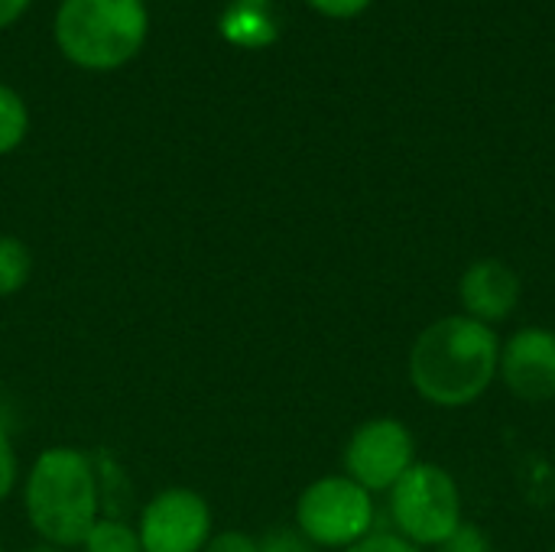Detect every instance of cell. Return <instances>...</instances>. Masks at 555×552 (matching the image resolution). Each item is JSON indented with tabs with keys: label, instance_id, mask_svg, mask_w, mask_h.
<instances>
[{
	"label": "cell",
	"instance_id": "obj_1",
	"mask_svg": "<svg viewBox=\"0 0 555 552\" xmlns=\"http://www.w3.org/2000/svg\"><path fill=\"white\" fill-rule=\"evenodd\" d=\"M501 338L468 316H442L426 325L410 351L413 390L442 410L472 407L498 381Z\"/></svg>",
	"mask_w": 555,
	"mask_h": 552
},
{
	"label": "cell",
	"instance_id": "obj_2",
	"mask_svg": "<svg viewBox=\"0 0 555 552\" xmlns=\"http://www.w3.org/2000/svg\"><path fill=\"white\" fill-rule=\"evenodd\" d=\"M26 517L49 547H78L98 524V482L88 455L49 449L26 478Z\"/></svg>",
	"mask_w": 555,
	"mask_h": 552
},
{
	"label": "cell",
	"instance_id": "obj_3",
	"mask_svg": "<svg viewBox=\"0 0 555 552\" xmlns=\"http://www.w3.org/2000/svg\"><path fill=\"white\" fill-rule=\"evenodd\" d=\"M146 39L143 0H62L55 16L59 49L81 68L107 72L130 62Z\"/></svg>",
	"mask_w": 555,
	"mask_h": 552
},
{
	"label": "cell",
	"instance_id": "obj_4",
	"mask_svg": "<svg viewBox=\"0 0 555 552\" xmlns=\"http://www.w3.org/2000/svg\"><path fill=\"white\" fill-rule=\"evenodd\" d=\"M387 495L393 534L420 550H439L462 524L459 482L436 462H416Z\"/></svg>",
	"mask_w": 555,
	"mask_h": 552
},
{
	"label": "cell",
	"instance_id": "obj_5",
	"mask_svg": "<svg viewBox=\"0 0 555 552\" xmlns=\"http://www.w3.org/2000/svg\"><path fill=\"white\" fill-rule=\"evenodd\" d=\"M374 495L364 491L348 475H328L312 482L296 504L299 534L312 547L348 550L374 534Z\"/></svg>",
	"mask_w": 555,
	"mask_h": 552
},
{
	"label": "cell",
	"instance_id": "obj_6",
	"mask_svg": "<svg viewBox=\"0 0 555 552\" xmlns=\"http://www.w3.org/2000/svg\"><path fill=\"white\" fill-rule=\"evenodd\" d=\"M416 462V439L393 416L361 423L345 446V475L371 495L390 491Z\"/></svg>",
	"mask_w": 555,
	"mask_h": 552
},
{
	"label": "cell",
	"instance_id": "obj_7",
	"mask_svg": "<svg viewBox=\"0 0 555 552\" xmlns=\"http://www.w3.org/2000/svg\"><path fill=\"white\" fill-rule=\"evenodd\" d=\"M137 534L143 552H202L211 534V511L195 491L169 488L146 504Z\"/></svg>",
	"mask_w": 555,
	"mask_h": 552
},
{
	"label": "cell",
	"instance_id": "obj_8",
	"mask_svg": "<svg viewBox=\"0 0 555 552\" xmlns=\"http://www.w3.org/2000/svg\"><path fill=\"white\" fill-rule=\"evenodd\" d=\"M498 381L524 403L555 400V332L527 325L501 342Z\"/></svg>",
	"mask_w": 555,
	"mask_h": 552
},
{
	"label": "cell",
	"instance_id": "obj_9",
	"mask_svg": "<svg viewBox=\"0 0 555 552\" xmlns=\"http://www.w3.org/2000/svg\"><path fill=\"white\" fill-rule=\"evenodd\" d=\"M520 277L511 264L498 257H485L468 264V270L459 280V299H462V316L481 322V325H501L507 322L517 306H520Z\"/></svg>",
	"mask_w": 555,
	"mask_h": 552
},
{
	"label": "cell",
	"instance_id": "obj_10",
	"mask_svg": "<svg viewBox=\"0 0 555 552\" xmlns=\"http://www.w3.org/2000/svg\"><path fill=\"white\" fill-rule=\"evenodd\" d=\"M257 0H237L234 7H231V13H228V20H224V33L234 39V42H244V46H263V42H270L273 39V23H270V16H267V10H263V3L260 7H254Z\"/></svg>",
	"mask_w": 555,
	"mask_h": 552
},
{
	"label": "cell",
	"instance_id": "obj_11",
	"mask_svg": "<svg viewBox=\"0 0 555 552\" xmlns=\"http://www.w3.org/2000/svg\"><path fill=\"white\" fill-rule=\"evenodd\" d=\"M33 257L23 241L0 234V296H13L29 280Z\"/></svg>",
	"mask_w": 555,
	"mask_h": 552
},
{
	"label": "cell",
	"instance_id": "obj_12",
	"mask_svg": "<svg viewBox=\"0 0 555 552\" xmlns=\"http://www.w3.org/2000/svg\"><path fill=\"white\" fill-rule=\"evenodd\" d=\"M26 127H29V114L23 98L13 88L0 85V153L16 150L20 140L26 137Z\"/></svg>",
	"mask_w": 555,
	"mask_h": 552
},
{
	"label": "cell",
	"instance_id": "obj_13",
	"mask_svg": "<svg viewBox=\"0 0 555 552\" xmlns=\"http://www.w3.org/2000/svg\"><path fill=\"white\" fill-rule=\"evenodd\" d=\"M81 547L85 552H143L140 534L120 521H98Z\"/></svg>",
	"mask_w": 555,
	"mask_h": 552
},
{
	"label": "cell",
	"instance_id": "obj_14",
	"mask_svg": "<svg viewBox=\"0 0 555 552\" xmlns=\"http://www.w3.org/2000/svg\"><path fill=\"white\" fill-rule=\"evenodd\" d=\"M439 552H491V537L481 527L462 521L455 527V534L439 547Z\"/></svg>",
	"mask_w": 555,
	"mask_h": 552
},
{
	"label": "cell",
	"instance_id": "obj_15",
	"mask_svg": "<svg viewBox=\"0 0 555 552\" xmlns=\"http://www.w3.org/2000/svg\"><path fill=\"white\" fill-rule=\"evenodd\" d=\"M341 552H426L420 550V547H413V543H406L400 534H393V530H374L371 537H364V540H358L354 547H348V550Z\"/></svg>",
	"mask_w": 555,
	"mask_h": 552
},
{
	"label": "cell",
	"instance_id": "obj_16",
	"mask_svg": "<svg viewBox=\"0 0 555 552\" xmlns=\"http://www.w3.org/2000/svg\"><path fill=\"white\" fill-rule=\"evenodd\" d=\"M260 552H315V547L299 530H276L260 543Z\"/></svg>",
	"mask_w": 555,
	"mask_h": 552
},
{
	"label": "cell",
	"instance_id": "obj_17",
	"mask_svg": "<svg viewBox=\"0 0 555 552\" xmlns=\"http://www.w3.org/2000/svg\"><path fill=\"white\" fill-rule=\"evenodd\" d=\"M13 485H16V455L7 433L0 429V501L13 491Z\"/></svg>",
	"mask_w": 555,
	"mask_h": 552
},
{
	"label": "cell",
	"instance_id": "obj_18",
	"mask_svg": "<svg viewBox=\"0 0 555 552\" xmlns=\"http://www.w3.org/2000/svg\"><path fill=\"white\" fill-rule=\"evenodd\" d=\"M205 552H260V543L250 540L247 534H221V537L208 540Z\"/></svg>",
	"mask_w": 555,
	"mask_h": 552
},
{
	"label": "cell",
	"instance_id": "obj_19",
	"mask_svg": "<svg viewBox=\"0 0 555 552\" xmlns=\"http://www.w3.org/2000/svg\"><path fill=\"white\" fill-rule=\"evenodd\" d=\"M315 10H322L325 16H354L361 13L371 0H309Z\"/></svg>",
	"mask_w": 555,
	"mask_h": 552
},
{
	"label": "cell",
	"instance_id": "obj_20",
	"mask_svg": "<svg viewBox=\"0 0 555 552\" xmlns=\"http://www.w3.org/2000/svg\"><path fill=\"white\" fill-rule=\"evenodd\" d=\"M26 7H29V0H0V26H10L16 16H23Z\"/></svg>",
	"mask_w": 555,
	"mask_h": 552
},
{
	"label": "cell",
	"instance_id": "obj_21",
	"mask_svg": "<svg viewBox=\"0 0 555 552\" xmlns=\"http://www.w3.org/2000/svg\"><path fill=\"white\" fill-rule=\"evenodd\" d=\"M26 552H62V550H59V547H49V543H46V547H33V550H26Z\"/></svg>",
	"mask_w": 555,
	"mask_h": 552
},
{
	"label": "cell",
	"instance_id": "obj_22",
	"mask_svg": "<svg viewBox=\"0 0 555 552\" xmlns=\"http://www.w3.org/2000/svg\"><path fill=\"white\" fill-rule=\"evenodd\" d=\"M553 552H555V550H553Z\"/></svg>",
	"mask_w": 555,
	"mask_h": 552
}]
</instances>
